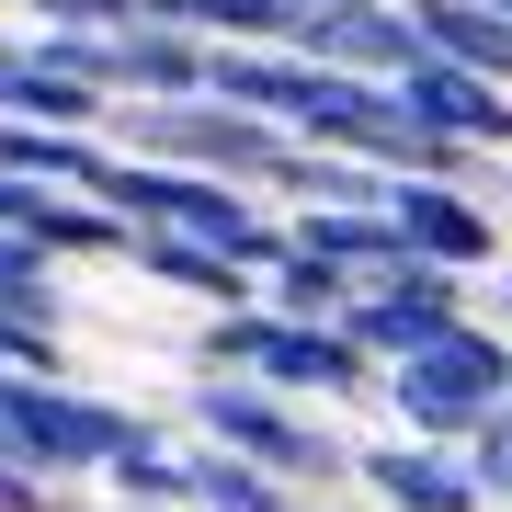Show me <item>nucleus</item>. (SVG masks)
I'll use <instances>...</instances> for the list:
<instances>
[{"instance_id":"12","label":"nucleus","mask_w":512,"mask_h":512,"mask_svg":"<svg viewBox=\"0 0 512 512\" xmlns=\"http://www.w3.org/2000/svg\"><path fill=\"white\" fill-rule=\"evenodd\" d=\"M137 274L148 285H171V296H194V308L205 319H217V308H262V274H251V262H228V251H205V239H183V228H137Z\"/></svg>"},{"instance_id":"14","label":"nucleus","mask_w":512,"mask_h":512,"mask_svg":"<svg viewBox=\"0 0 512 512\" xmlns=\"http://www.w3.org/2000/svg\"><path fill=\"white\" fill-rule=\"evenodd\" d=\"M92 160H103V137H69V126H12L0 114V183H92Z\"/></svg>"},{"instance_id":"9","label":"nucleus","mask_w":512,"mask_h":512,"mask_svg":"<svg viewBox=\"0 0 512 512\" xmlns=\"http://www.w3.org/2000/svg\"><path fill=\"white\" fill-rule=\"evenodd\" d=\"M387 92H399L410 126H433V137H456V148H501V160H512V92H501V80L456 69V57H421V69H399Z\"/></svg>"},{"instance_id":"20","label":"nucleus","mask_w":512,"mask_h":512,"mask_svg":"<svg viewBox=\"0 0 512 512\" xmlns=\"http://www.w3.org/2000/svg\"><path fill=\"white\" fill-rule=\"evenodd\" d=\"M501 183H512V171H501Z\"/></svg>"},{"instance_id":"16","label":"nucleus","mask_w":512,"mask_h":512,"mask_svg":"<svg viewBox=\"0 0 512 512\" xmlns=\"http://www.w3.org/2000/svg\"><path fill=\"white\" fill-rule=\"evenodd\" d=\"M353 296H365V285H353L342 262L296 251V239H285V262H274V274H262V308H285V319H353Z\"/></svg>"},{"instance_id":"13","label":"nucleus","mask_w":512,"mask_h":512,"mask_svg":"<svg viewBox=\"0 0 512 512\" xmlns=\"http://www.w3.org/2000/svg\"><path fill=\"white\" fill-rule=\"evenodd\" d=\"M410 23H421L433 57H456V69H478V80L512 92V12L501 0H410Z\"/></svg>"},{"instance_id":"18","label":"nucleus","mask_w":512,"mask_h":512,"mask_svg":"<svg viewBox=\"0 0 512 512\" xmlns=\"http://www.w3.org/2000/svg\"><path fill=\"white\" fill-rule=\"evenodd\" d=\"M467 467H478V490H490V501L512 512V399H501V410L467 433Z\"/></svg>"},{"instance_id":"8","label":"nucleus","mask_w":512,"mask_h":512,"mask_svg":"<svg viewBox=\"0 0 512 512\" xmlns=\"http://www.w3.org/2000/svg\"><path fill=\"white\" fill-rule=\"evenodd\" d=\"M353 478H365L376 512H490V490H478V467H467V444L376 433V444H353Z\"/></svg>"},{"instance_id":"2","label":"nucleus","mask_w":512,"mask_h":512,"mask_svg":"<svg viewBox=\"0 0 512 512\" xmlns=\"http://www.w3.org/2000/svg\"><path fill=\"white\" fill-rule=\"evenodd\" d=\"M194 433L217 444V456H239V467L296 478V490H330V478H353V444H342V433H319V410H308V399H285V387H262V376H194Z\"/></svg>"},{"instance_id":"21","label":"nucleus","mask_w":512,"mask_h":512,"mask_svg":"<svg viewBox=\"0 0 512 512\" xmlns=\"http://www.w3.org/2000/svg\"><path fill=\"white\" fill-rule=\"evenodd\" d=\"M501 12H512V0H501Z\"/></svg>"},{"instance_id":"3","label":"nucleus","mask_w":512,"mask_h":512,"mask_svg":"<svg viewBox=\"0 0 512 512\" xmlns=\"http://www.w3.org/2000/svg\"><path fill=\"white\" fill-rule=\"evenodd\" d=\"M376 399H387V421L421 433V444H467L478 421L512 399V330H501V319H456L421 365H387Z\"/></svg>"},{"instance_id":"7","label":"nucleus","mask_w":512,"mask_h":512,"mask_svg":"<svg viewBox=\"0 0 512 512\" xmlns=\"http://www.w3.org/2000/svg\"><path fill=\"white\" fill-rule=\"evenodd\" d=\"M387 217H399V239H410V262H433V274H456V285H478V274H501V228H490V205H478L467 183H387Z\"/></svg>"},{"instance_id":"15","label":"nucleus","mask_w":512,"mask_h":512,"mask_svg":"<svg viewBox=\"0 0 512 512\" xmlns=\"http://www.w3.org/2000/svg\"><path fill=\"white\" fill-rule=\"evenodd\" d=\"M194 512H308V490L274 467H239L217 444H194Z\"/></svg>"},{"instance_id":"1","label":"nucleus","mask_w":512,"mask_h":512,"mask_svg":"<svg viewBox=\"0 0 512 512\" xmlns=\"http://www.w3.org/2000/svg\"><path fill=\"white\" fill-rule=\"evenodd\" d=\"M114 148L126 160H171V171H217L239 194H274L285 160H296L285 126H262V114H239L217 92L205 103H114Z\"/></svg>"},{"instance_id":"5","label":"nucleus","mask_w":512,"mask_h":512,"mask_svg":"<svg viewBox=\"0 0 512 512\" xmlns=\"http://www.w3.org/2000/svg\"><path fill=\"white\" fill-rule=\"evenodd\" d=\"M251 376L285 387V399H308V410H342V399H365V387H387V365L342 319H285V308H262V365Z\"/></svg>"},{"instance_id":"11","label":"nucleus","mask_w":512,"mask_h":512,"mask_svg":"<svg viewBox=\"0 0 512 512\" xmlns=\"http://www.w3.org/2000/svg\"><path fill=\"white\" fill-rule=\"evenodd\" d=\"M0 114H12V126H69V137L114 126V103L80 69H57L46 35H0Z\"/></svg>"},{"instance_id":"4","label":"nucleus","mask_w":512,"mask_h":512,"mask_svg":"<svg viewBox=\"0 0 512 512\" xmlns=\"http://www.w3.org/2000/svg\"><path fill=\"white\" fill-rule=\"evenodd\" d=\"M137 433H148V421L114 410V399H92V387H69V376H12V365H0V444H12L46 490H57V478H103Z\"/></svg>"},{"instance_id":"19","label":"nucleus","mask_w":512,"mask_h":512,"mask_svg":"<svg viewBox=\"0 0 512 512\" xmlns=\"http://www.w3.org/2000/svg\"><path fill=\"white\" fill-rule=\"evenodd\" d=\"M478 319H501V330H512V262L490 274V308H478Z\"/></svg>"},{"instance_id":"10","label":"nucleus","mask_w":512,"mask_h":512,"mask_svg":"<svg viewBox=\"0 0 512 512\" xmlns=\"http://www.w3.org/2000/svg\"><path fill=\"white\" fill-rule=\"evenodd\" d=\"M296 57H319V69H353V80H399V69H421V23H410V0H365V12H308L285 35Z\"/></svg>"},{"instance_id":"6","label":"nucleus","mask_w":512,"mask_h":512,"mask_svg":"<svg viewBox=\"0 0 512 512\" xmlns=\"http://www.w3.org/2000/svg\"><path fill=\"white\" fill-rule=\"evenodd\" d=\"M456 319H478V308H467V285H456V274H433V262H410V274H387V285L353 296V319H342V330L376 353V365H421V353H433Z\"/></svg>"},{"instance_id":"17","label":"nucleus","mask_w":512,"mask_h":512,"mask_svg":"<svg viewBox=\"0 0 512 512\" xmlns=\"http://www.w3.org/2000/svg\"><path fill=\"white\" fill-rule=\"evenodd\" d=\"M262 365V308H217L194 330V376H251Z\"/></svg>"}]
</instances>
